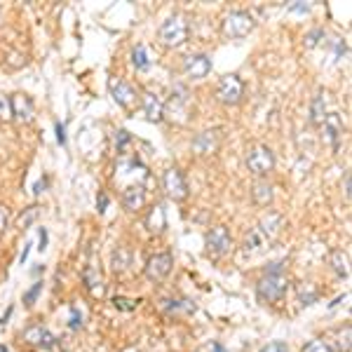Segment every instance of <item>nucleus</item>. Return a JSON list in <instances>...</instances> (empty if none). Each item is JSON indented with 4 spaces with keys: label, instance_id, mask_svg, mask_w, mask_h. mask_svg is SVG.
Masks as SVG:
<instances>
[{
    "label": "nucleus",
    "instance_id": "f257e3e1",
    "mask_svg": "<svg viewBox=\"0 0 352 352\" xmlns=\"http://www.w3.org/2000/svg\"><path fill=\"white\" fill-rule=\"evenodd\" d=\"M289 292V277L285 275V263H270L265 268L263 277L256 285V296L261 303H277L287 296Z\"/></svg>",
    "mask_w": 352,
    "mask_h": 352
},
{
    "label": "nucleus",
    "instance_id": "f03ea898",
    "mask_svg": "<svg viewBox=\"0 0 352 352\" xmlns=\"http://www.w3.org/2000/svg\"><path fill=\"white\" fill-rule=\"evenodd\" d=\"M282 226H285V219H282L280 214H268V217H263L252 230L247 232V235H244L242 252L244 254H256L263 247H268V244L280 235Z\"/></svg>",
    "mask_w": 352,
    "mask_h": 352
},
{
    "label": "nucleus",
    "instance_id": "7ed1b4c3",
    "mask_svg": "<svg viewBox=\"0 0 352 352\" xmlns=\"http://www.w3.org/2000/svg\"><path fill=\"white\" fill-rule=\"evenodd\" d=\"M157 38H160V43L167 45V47H179V45H184L188 41V21L181 14L169 16L160 26V31H157Z\"/></svg>",
    "mask_w": 352,
    "mask_h": 352
},
{
    "label": "nucleus",
    "instance_id": "20e7f679",
    "mask_svg": "<svg viewBox=\"0 0 352 352\" xmlns=\"http://www.w3.org/2000/svg\"><path fill=\"white\" fill-rule=\"evenodd\" d=\"M254 26H256V21H254V16L249 12H244V10H237V12H230L228 16L223 19V33L232 41H240V38H247L249 33L254 31Z\"/></svg>",
    "mask_w": 352,
    "mask_h": 352
},
{
    "label": "nucleus",
    "instance_id": "39448f33",
    "mask_svg": "<svg viewBox=\"0 0 352 352\" xmlns=\"http://www.w3.org/2000/svg\"><path fill=\"white\" fill-rule=\"evenodd\" d=\"M244 96V82L240 76H235V73H230V76H223L217 87V99L221 104L226 106H237L242 101Z\"/></svg>",
    "mask_w": 352,
    "mask_h": 352
},
{
    "label": "nucleus",
    "instance_id": "423d86ee",
    "mask_svg": "<svg viewBox=\"0 0 352 352\" xmlns=\"http://www.w3.org/2000/svg\"><path fill=\"white\" fill-rule=\"evenodd\" d=\"M247 167L252 174L265 176L275 167V155H272V151L268 146H252L247 153Z\"/></svg>",
    "mask_w": 352,
    "mask_h": 352
},
{
    "label": "nucleus",
    "instance_id": "0eeeda50",
    "mask_svg": "<svg viewBox=\"0 0 352 352\" xmlns=\"http://www.w3.org/2000/svg\"><path fill=\"white\" fill-rule=\"evenodd\" d=\"M204 242H207L209 256H214V258L228 254L230 247H232V237H230V232L226 226H214V228L207 232V240Z\"/></svg>",
    "mask_w": 352,
    "mask_h": 352
},
{
    "label": "nucleus",
    "instance_id": "6e6552de",
    "mask_svg": "<svg viewBox=\"0 0 352 352\" xmlns=\"http://www.w3.org/2000/svg\"><path fill=\"white\" fill-rule=\"evenodd\" d=\"M162 186H164V192L172 197L174 202H184L188 197V184H186L184 174L179 172L176 167L167 169L162 176Z\"/></svg>",
    "mask_w": 352,
    "mask_h": 352
},
{
    "label": "nucleus",
    "instance_id": "1a4fd4ad",
    "mask_svg": "<svg viewBox=\"0 0 352 352\" xmlns=\"http://www.w3.org/2000/svg\"><path fill=\"white\" fill-rule=\"evenodd\" d=\"M172 265H174V256L169 252L155 254V256H151L148 263H146V277H148L151 282H162L164 277L172 272Z\"/></svg>",
    "mask_w": 352,
    "mask_h": 352
},
{
    "label": "nucleus",
    "instance_id": "9d476101",
    "mask_svg": "<svg viewBox=\"0 0 352 352\" xmlns=\"http://www.w3.org/2000/svg\"><path fill=\"white\" fill-rule=\"evenodd\" d=\"M24 340L28 345L41 348V350H54L56 348V338L52 336V331L43 324H31L28 329H24Z\"/></svg>",
    "mask_w": 352,
    "mask_h": 352
},
{
    "label": "nucleus",
    "instance_id": "9b49d317",
    "mask_svg": "<svg viewBox=\"0 0 352 352\" xmlns=\"http://www.w3.org/2000/svg\"><path fill=\"white\" fill-rule=\"evenodd\" d=\"M109 89H111V96L116 99V104L122 106V109H132L136 104V89L127 80H122V78H111Z\"/></svg>",
    "mask_w": 352,
    "mask_h": 352
},
{
    "label": "nucleus",
    "instance_id": "f8f14e48",
    "mask_svg": "<svg viewBox=\"0 0 352 352\" xmlns=\"http://www.w3.org/2000/svg\"><path fill=\"white\" fill-rule=\"evenodd\" d=\"M209 71H212V59H209L207 54L186 56V61H184L186 78H190V80H202V78L209 76Z\"/></svg>",
    "mask_w": 352,
    "mask_h": 352
},
{
    "label": "nucleus",
    "instance_id": "ddd939ff",
    "mask_svg": "<svg viewBox=\"0 0 352 352\" xmlns=\"http://www.w3.org/2000/svg\"><path fill=\"white\" fill-rule=\"evenodd\" d=\"M82 282H85V289L92 294V298H104V294H106L104 277H101L99 268H96L92 261L82 268Z\"/></svg>",
    "mask_w": 352,
    "mask_h": 352
},
{
    "label": "nucleus",
    "instance_id": "4468645a",
    "mask_svg": "<svg viewBox=\"0 0 352 352\" xmlns=\"http://www.w3.org/2000/svg\"><path fill=\"white\" fill-rule=\"evenodd\" d=\"M221 144V132L219 129H204L192 139V151L200 153V155H212V153H217Z\"/></svg>",
    "mask_w": 352,
    "mask_h": 352
},
{
    "label": "nucleus",
    "instance_id": "2eb2a0df",
    "mask_svg": "<svg viewBox=\"0 0 352 352\" xmlns=\"http://www.w3.org/2000/svg\"><path fill=\"white\" fill-rule=\"evenodd\" d=\"M188 92H186V87H174L172 92V99H169V113H172V120L176 118L179 122H186V113H188Z\"/></svg>",
    "mask_w": 352,
    "mask_h": 352
},
{
    "label": "nucleus",
    "instance_id": "dca6fc26",
    "mask_svg": "<svg viewBox=\"0 0 352 352\" xmlns=\"http://www.w3.org/2000/svg\"><path fill=\"white\" fill-rule=\"evenodd\" d=\"M324 134H327V141L331 144V148L338 153L340 148V139H343V120H340L338 113H329L324 118Z\"/></svg>",
    "mask_w": 352,
    "mask_h": 352
},
{
    "label": "nucleus",
    "instance_id": "f3484780",
    "mask_svg": "<svg viewBox=\"0 0 352 352\" xmlns=\"http://www.w3.org/2000/svg\"><path fill=\"white\" fill-rule=\"evenodd\" d=\"M141 104H144V113L151 122H160L162 116H164V109H162V101L157 99V94L153 92H144L141 94Z\"/></svg>",
    "mask_w": 352,
    "mask_h": 352
},
{
    "label": "nucleus",
    "instance_id": "a211bd4d",
    "mask_svg": "<svg viewBox=\"0 0 352 352\" xmlns=\"http://www.w3.org/2000/svg\"><path fill=\"white\" fill-rule=\"evenodd\" d=\"M122 204L129 212H139L146 204V190L141 188V186H127V188L122 190Z\"/></svg>",
    "mask_w": 352,
    "mask_h": 352
},
{
    "label": "nucleus",
    "instance_id": "6ab92c4d",
    "mask_svg": "<svg viewBox=\"0 0 352 352\" xmlns=\"http://www.w3.org/2000/svg\"><path fill=\"white\" fill-rule=\"evenodd\" d=\"M10 106H12V116H16L19 120L28 122L33 118V101L26 94H14L10 96Z\"/></svg>",
    "mask_w": 352,
    "mask_h": 352
},
{
    "label": "nucleus",
    "instance_id": "aec40b11",
    "mask_svg": "<svg viewBox=\"0 0 352 352\" xmlns=\"http://www.w3.org/2000/svg\"><path fill=\"white\" fill-rule=\"evenodd\" d=\"M329 263H331L333 272H336L338 277H343V280H348L350 277V256L348 252H343V249H333L331 254H329Z\"/></svg>",
    "mask_w": 352,
    "mask_h": 352
},
{
    "label": "nucleus",
    "instance_id": "412c9836",
    "mask_svg": "<svg viewBox=\"0 0 352 352\" xmlns=\"http://www.w3.org/2000/svg\"><path fill=\"white\" fill-rule=\"evenodd\" d=\"M146 228L151 232H155V235H160V232L167 228V217H164L162 204H155V207L151 209V214L146 217Z\"/></svg>",
    "mask_w": 352,
    "mask_h": 352
},
{
    "label": "nucleus",
    "instance_id": "4be33fe9",
    "mask_svg": "<svg viewBox=\"0 0 352 352\" xmlns=\"http://www.w3.org/2000/svg\"><path fill=\"white\" fill-rule=\"evenodd\" d=\"M252 197H254V202L261 204V207H268L272 202V186L263 179L256 181V184L252 186Z\"/></svg>",
    "mask_w": 352,
    "mask_h": 352
},
{
    "label": "nucleus",
    "instance_id": "5701e85b",
    "mask_svg": "<svg viewBox=\"0 0 352 352\" xmlns=\"http://www.w3.org/2000/svg\"><path fill=\"white\" fill-rule=\"evenodd\" d=\"M324 113H327V99H324V92H320L310 104V122L320 127V124L324 122V118H327Z\"/></svg>",
    "mask_w": 352,
    "mask_h": 352
},
{
    "label": "nucleus",
    "instance_id": "b1692460",
    "mask_svg": "<svg viewBox=\"0 0 352 352\" xmlns=\"http://www.w3.org/2000/svg\"><path fill=\"white\" fill-rule=\"evenodd\" d=\"M132 64L136 66V71H148L153 59L148 56V50L144 47V45H136L134 52H132Z\"/></svg>",
    "mask_w": 352,
    "mask_h": 352
},
{
    "label": "nucleus",
    "instance_id": "393cba45",
    "mask_svg": "<svg viewBox=\"0 0 352 352\" xmlns=\"http://www.w3.org/2000/svg\"><path fill=\"white\" fill-rule=\"evenodd\" d=\"M129 263H132V254H129V249L118 247L116 252H113V270L124 272L129 268Z\"/></svg>",
    "mask_w": 352,
    "mask_h": 352
},
{
    "label": "nucleus",
    "instance_id": "a878e982",
    "mask_svg": "<svg viewBox=\"0 0 352 352\" xmlns=\"http://www.w3.org/2000/svg\"><path fill=\"white\" fill-rule=\"evenodd\" d=\"M296 294H298V300L303 305H312V303H317V298H320V292H317V289L312 287V285H308V282L298 285L296 287Z\"/></svg>",
    "mask_w": 352,
    "mask_h": 352
},
{
    "label": "nucleus",
    "instance_id": "bb28decb",
    "mask_svg": "<svg viewBox=\"0 0 352 352\" xmlns=\"http://www.w3.org/2000/svg\"><path fill=\"white\" fill-rule=\"evenodd\" d=\"M139 303H141L139 298H127V296H116V298H113V305H116L118 310H122V312L136 310V305H139Z\"/></svg>",
    "mask_w": 352,
    "mask_h": 352
},
{
    "label": "nucleus",
    "instance_id": "cd10ccee",
    "mask_svg": "<svg viewBox=\"0 0 352 352\" xmlns=\"http://www.w3.org/2000/svg\"><path fill=\"white\" fill-rule=\"evenodd\" d=\"M169 312H195V305L190 300H167Z\"/></svg>",
    "mask_w": 352,
    "mask_h": 352
},
{
    "label": "nucleus",
    "instance_id": "c85d7f7f",
    "mask_svg": "<svg viewBox=\"0 0 352 352\" xmlns=\"http://www.w3.org/2000/svg\"><path fill=\"white\" fill-rule=\"evenodd\" d=\"M303 352H333V350L327 340H310V343L303 348Z\"/></svg>",
    "mask_w": 352,
    "mask_h": 352
},
{
    "label": "nucleus",
    "instance_id": "c756f323",
    "mask_svg": "<svg viewBox=\"0 0 352 352\" xmlns=\"http://www.w3.org/2000/svg\"><path fill=\"white\" fill-rule=\"evenodd\" d=\"M41 292H43V282H36V285H33V287L24 294V303H26V305H33V303H36V298L41 296Z\"/></svg>",
    "mask_w": 352,
    "mask_h": 352
},
{
    "label": "nucleus",
    "instance_id": "7c9ffc66",
    "mask_svg": "<svg viewBox=\"0 0 352 352\" xmlns=\"http://www.w3.org/2000/svg\"><path fill=\"white\" fill-rule=\"evenodd\" d=\"M320 38H324V28H315V31H310L308 36H305V47L312 50L317 43H320Z\"/></svg>",
    "mask_w": 352,
    "mask_h": 352
},
{
    "label": "nucleus",
    "instance_id": "2f4dec72",
    "mask_svg": "<svg viewBox=\"0 0 352 352\" xmlns=\"http://www.w3.org/2000/svg\"><path fill=\"white\" fill-rule=\"evenodd\" d=\"M129 141H132V136H129L127 129H118V132H116V146H118V151H122L124 146L129 144Z\"/></svg>",
    "mask_w": 352,
    "mask_h": 352
},
{
    "label": "nucleus",
    "instance_id": "473e14b6",
    "mask_svg": "<svg viewBox=\"0 0 352 352\" xmlns=\"http://www.w3.org/2000/svg\"><path fill=\"white\" fill-rule=\"evenodd\" d=\"M36 217H38V207H28V212L19 217V226H21V228H28V226H31V221Z\"/></svg>",
    "mask_w": 352,
    "mask_h": 352
},
{
    "label": "nucleus",
    "instance_id": "72a5a7b5",
    "mask_svg": "<svg viewBox=\"0 0 352 352\" xmlns=\"http://www.w3.org/2000/svg\"><path fill=\"white\" fill-rule=\"evenodd\" d=\"M0 118H5V120H10L12 118V106H10V99L8 96L0 94Z\"/></svg>",
    "mask_w": 352,
    "mask_h": 352
},
{
    "label": "nucleus",
    "instance_id": "f704fd0d",
    "mask_svg": "<svg viewBox=\"0 0 352 352\" xmlns=\"http://www.w3.org/2000/svg\"><path fill=\"white\" fill-rule=\"evenodd\" d=\"M261 352H289V348H287V343H282V340H272V343L263 345Z\"/></svg>",
    "mask_w": 352,
    "mask_h": 352
},
{
    "label": "nucleus",
    "instance_id": "c9c22d12",
    "mask_svg": "<svg viewBox=\"0 0 352 352\" xmlns=\"http://www.w3.org/2000/svg\"><path fill=\"white\" fill-rule=\"evenodd\" d=\"M73 329V331H78V329L82 327V315H80V310L78 308H71V324H68Z\"/></svg>",
    "mask_w": 352,
    "mask_h": 352
},
{
    "label": "nucleus",
    "instance_id": "e433bc0d",
    "mask_svg": "<svg viewBox=\"0 0 352 352\" xmlns=\"http://www.w3.org/2000/svg\"><path fill=\"white\" fill-rule=\"evenodd\" d=\"M8 226H10V209L0 204V232L8 228Z\"/></svg>",
    "mask_w": 352,
    "mask_h": 352
},
{
    "label": "nucleus",
    "instance_id": "4c0bfd02",
    "mask_svg": "<svg viewBox=\"0 0 352 352\" xmlns=\"http://www.w3.org/2000/svg\"><path fill=\"white\" fill-rule=\"evenodd\" d=\"M333 50H336V59H343V54L348 52V45L336 38V41H333Z\"/></svg>",
    "mask_w": 352,
    "mask_h": 352
},
{
    "label": "nucleus",
    "instance_id": "58836bf2",
    "mask_svg": "<svg viewBox=\"0 0 352 352\" xmlns=\"http://www.w3.org/2000/svg\"><path fill=\"white\" fill-rule=\"evenodd\" d=\"M56 141H59L61 146H66V124L56 122Z\"/></svg>",
    "mask_w": 352,
    "mask_h": 352
},
{
    "label": "nucleus",
    "instance_id": "ea45409f",
    "mask_svg": "<svg viewBox=\"0 0 352 352\" xmlns=\"http://www.w3.org/2000/svg\"><path fill=\"white\" fill-rule=\"evenodd\" d=\"M96 207H99V214L106 212V207H109V195L106 192H99V200H96Z\"/></svg>",
    "mask_w": 352,
    "mask_h": 352
},
{
    "label": "nucleus",
    "instance_id": "a19ab883",
    "mask_svg": "<svg viewBox=\"0 0 352 352\" xmlns=\"http://www.w3.org/2000/svg\"><path fill=\"white\" fill-rule=\"evenodd\" d=\"M289 10H292V12H308V10H310V5H305V3H294Z\"/></svg>",
    "mask_w": 352,
    "mask_h": 352
},
{
    "label": "nucleus",
    "instance_id": "79ce46f5",
    "mask_svg": "<svg viewBox=\"0 0 352 352\" xmlns=\"http://www.w3.org/2000/svg\"><path fill=\"white\" fill-rule=\"evenodd\" d=\"M45 186H47V179H41L36 186H33V192H36V195H41V192L45 190Z\"/></svg>",
    "mask_w": 352,
    "mask_h": 352
},
{
    "label": "nucleus",
    "instance_id": "37998d69",
    "mask_svg": "<svg viewBox=\"0 0 352 352\" xmlns=\"http://www.w3.org/2000/svg\"><path fill=\"white\" fill-rule=\"evenodd\" d=\"M38 249H41V252H45V249H47V230H41V247H38Z\"/></svg>",
    "mask_w": 352,
    "mask_h": 352
},
{
    "label": "nucleus",
    "instance_id": "c03bdc74",
    "mask_svg": "<svg viewBox=\"0 0 352 352\" xmlns=\"http://www.w3.org/2000/svg\"><path fill=\"white\" fill-rule=\"evenodd\" d=\"M345 197H350V172H345Z\"/></svg>",
    "mask_w": 352,
    "mask_h": 352
},
{
    "label": "nucleus",
    "instance_id": "a18cd8bd",
    "mask_svg": "<svg viewBox=\"0 0 352 352\" xmlns=\"http://www.w3.org/2000/svg\"><path fill=\"white\" fill-rule=\"evenodd\" d=\"M214 352H226V350H223V345H221V343H214Z\"/></svg>",
    "mask_w": 352,
    "mask_h": 352
},
{
    "label": "nucleus",
    "instance_id": "49530a36",
    "mask_svg": "<svg viewBox=\"0 0 352 352\" xmlns=\"http://www.w3.org/2000/svg\"><path fill=\"white\" fill-rule=\"evenodd\" d=\"M122 352H139V350H136V348H127V350H122Z\"/></svg>",
    "mask_w": 352,
    "mask_h": 352
}]
</instances>
